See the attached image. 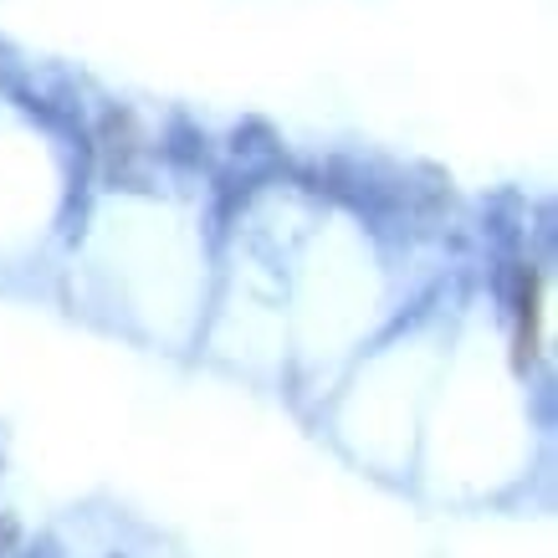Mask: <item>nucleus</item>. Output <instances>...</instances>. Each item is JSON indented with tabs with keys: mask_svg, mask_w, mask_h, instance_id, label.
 <instances>
[{
	"mask_svg": "<svg viewBox=\"0 0 558 558\" xmlns=\"http://www.w3.org/2000/svg\"><path fill=\"white\" fill-rule=\"evenodd\" d=\"M159 154H165L170 165H180V170H201L210 149H205V134H195L185 119H174L170 134H165V144H159Z\"/></svg>",
	"mask_w": 558,
	"mask_h": 558,
	"instance_id": "f03ea898",
	"label": "nucleus"
},
{
	"mask_svg": "<svg viewBox=\"0 0 558 558\" xmlns=\"http://www.w3.org/2000/svg\"><path fill=\"white\" fill-rule=\"evenodd\" d=\"M93 159H98L102 180L113 190H149V174H154V149L144 129H138L134 113H123V108H108L98 123V138L87 144Z\"/></svg>",
	"mask_w": 558,
	"mask_h": 558,
	"instance_id": "f257e3e1",
	"label": "nucleus"
}]
</instances>
